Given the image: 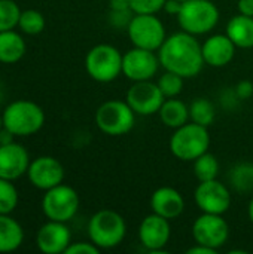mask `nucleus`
<instances>
[{
  "label": "nucleus",
  "instance_id": "9",
  "mask_svg": "<svg viewBox=\"0 0 253 254\" xmlns=\"http://www.w3.org/2000/svg\"><path fill=\"white\" fill-rule=\"evenodd\" d=\"M79 195L78 192L67 186L58 185L49 190H45L42 198V210L48 220L54 222H70L79 210Z\"/></svg>",
  "mask_w": 253,
  "mask_h": 254
},
{
  "label": "nucleus",
  "instance_id": "21",
  "mask_svg": "<svg viewBox=\"0 0 253 254\" xmlns=\"http://www.w3.org/2000/svg\"><path fill=\"white\" fill-rule=\"evenodd\" d=\"M27 51L25 40L15 30H7L0 33V63L15 64L18 63Z\"/></svg>",
  "mask_w": 253,
  "mask_h": 254
},
{
  "label": "nucleus",
  "instance_id": "40",
  "mask_svg": "<svg viewBox=\"0 0 253 254\" xmlns=\"http://www.w3.org/2000/svg\"><path fill=\"white\" fill-rule=\"evenodd\" d=\"M179 1H182V3H183V1H186V0H179Z\"/></svg>",
  "mask_w": 253,
  "mask_h": 254
},
{
  "label": "nucleus",
  "instance_id": "32",
  "mask_svg": "<svg viewBox=\"0 0 253 254\" xmlns=\"http://www.w3.org/2000/svg\"><path fill=\"white\" fill-rule=\"evenodd\" d=\"M100 249L94 243H72L64 254H98Z\"/></svg>",
  "mask_w": 253,
  "mask_h": 254
},
{
  "label": "nucleus",
  "instance_id": "27",
  "mask_svg": "<svg viewBox=\"0 0 253 254\" xmlns=\"http://www.w3.org/2000/svg\"><path fill=\"white\" fill-rule=\"evenodd\" d=\"M21 9L15 0H0V33L15 30L19 22Z\"/></svg>",
  "mask_w": 253,
  "mask_h": 254
},
{
  "label": "nucleus",
  "instance_id": "29",
  "mask_svg": "<svg viewBox=\"0 0 253 254\" xmlns=\"http://www.w3.org/2000/svg\"><path fill=\"white\" fill-rule=\"evenodd\" d=\"M157 83L166 98H174L183 89V77L173 71H167V70L163 76H160Z\"/></svg>",
  "mask_w": 253,
  "mask_h": 254
},
{
  "label": "nucleus",
  "instance_id": "16",
  "mask_svg": "<svg viewBox=\"0 0 253 254\" xmlns=\"http://www.w3.org/2000/svg\"><path fill=\"white\" fill-rule=\"evenodd\" d=\"M30 156L24 146L6 141L0 143V179L16 180L27 174L30 167Z\"/></svg>",
  "mask_w": 253,
  "mask_h": 254
},
{
  "label": "nucleus",
  "instance_id": "37",
  "mask_svg": "<svg viewBox=\"0 0 253 254\" xmlns=\"http://www.w3.org/2000/svg\"><path fill=\"white\" fill-rule=\"evenodd\" d=\"M112 10H131L130 0H110Z\"/></svg>",
  "mask_w": 253,
  "mask_h": 254
},
{
  "label": "nucleus",
  "instance_id": "11",
  "mask_svg": "<svg viewBox=\"0 0 253 254\" xmlns=\"http://www.w3.org/2000/svg\"><path fill=\"white\" fill-rule=\"evenodd\" d=\"M160 65V58L155 51L134 46L122 54V74L131 82L152 80Z\"/></svg>",
  "mask_w": 253,
  "mask_h": 254
},
{
  "label": "nucleus",
  "instance_id": "20",
  "mask_svg": "<svg viewBox=\"0 0 253 254\" xmlns=\"http://www.w3.org/2000/svg\"><path fill=\"white\" fill-rule=\"evenodd\" d=\"M225 34L237 48H253V16H246L242 13L233 16L227 24Z\"/></svg>",
  "mask_w": 253,
  "mask_h": 254
},
{
  "label": "nucleus",
  "instance_id": "36",
  "mask_svg": "<svg viewBox=\"0 0 253 254\" xmlns=\"http://www.w3.org/2000/svg\"><path fill=\"white\" fill-rule=\"evenodd\" d=\"M186 253L188 254H215L216 253V250H213V249H210V247H207V246H203V244H197V243H195V246H194V247H191V249H188V250H186Z\"/></svg>",
  "mask_w": 253,
  "mask_h": 254
},
{
  "label": "nucleus",
  "instance_id": "39",
  "mask_svg": "<svg viewBox=\"0 0 253 254\" xmlns=\"http://www.w3.org/2000/svg\"><path fill=\"white\" fill-rule=\"evenodd\" d=\"M3 129V119H1V116H0V131Z\"/></svg>",
  "mask_w": 253,
  "mask_h": 254
},
{
  "label": "nucleus",
  "instance_id": "18",
  "mask_svg": "<svg viewBox=\"0 0 253 254\" xmlns=\"http://www.w3.org/2000/svg\"><path fill=\"white\" fill-rule=\"evenodd\" d=\"M236 49L237 46L227 34H213L201 43L204 64L216 68L228 65L236 55Z\"/></svg>",
  "mask_w": 253,
  "mask_h": 254
},
{
  "label": "nucleus",
  "instance_id": "3",
  "mask_svg": "<svg viewBox=\"0 0 253 254\" xmlns=\"http://www.w3.org/2000/svg\"><path fill=\"white\" fill-rule=\"evenodd\" d=\"M173 156L183 162H194L198 156L209 152L210 134L207 127L195 122H186L174 129L169 141Z\"/></svg>",
  "mask_w": 253,
  "mask_h": 254
},
{
  "label": "nucleus",
  "instance_id": "2",
  "mask_svg": "<svg viewBox=\"0 0 253 254\" xmlns=\"http://www.w3.org/2000/svg\"><path fill=\"white\" fill-rule=\"evenodd\" d=\"M3 128L12 135L27 137L39 132L45 125L43 109L30 100L12 101L1 115Z\"/></svg>",
  "mask_w": 253,
  "mask_h": 254
},
{
  "label": "nucleus",
  "instance_id": "19",
  "mask_svg": "<svg viewBox=\"0 0 253 254\" xmlns=\"http://www.w3.org/2000/svg\"><path fill=\"white\" fill-rule=\"evenodd\" d=\"M151 210L164 219L174 220L185 211V199L174 188L163 186L152 193Z\"/></svg>",
  "mask_w": 253,
  "mask_h": 254
},
{
  "label": "nucleus",
  "instance_id": "6",
  "mask_svg": "<svg viewBox=\"0 0 253 254\" xmlns=\"http://www.w3.org/2000/svg\"><path fill=\"white\" fill-rule=\"evenodd\" d=\"M85 70L91 79L100 83L113 82L122 74V54L112 45H95L85 57Z\"/></svg>",
  "mask_w": 253,
  "mask_h": 254
},
{
  "label": "nucleus",
  "instance_id": "23",
  "mask_svg": "<svg viewBox=\"0 0 253 254\" xmlns=\"http://www.w3.org/2000/svg\"><path fill=\"white\" fill-rule=\"evenodd\" d=\"M160 119L161 122L171 129H176L186 122H189V106H186L183 101L174 98H166L160 112Z\"/></svg>",
  "mask_w": 253,
  "mask_h": 254
},
{
  "label": "nucleus",
  "instance_id": "8",
  "mask_svg": "<svg viewBox=\"0 0 253 254\" xmlns=\"http://www.w3.org/2000/svg\"><path fill=\"white\" fill-rule=\"evenodd\" d=\"M136 122V113L127 101H104L95 112V124L98 129L107 135L118 137L130 132Z\"/></svg>",
  "mask_w": 253,
  "mask_h": 254
},
{
  "label": "nucleus",
  "instance_id": "30",
  "mask_svg": "<svg viewBox=\"0 0 253 254\" xmlns=\"http://www.w3.org/2000/svg\"><path fill=\"white\" fill-rule=\"evenodd\" d=\"M231 180L233 185L236 186V189H242V190H248L253 186V167L252 165H239L233 170L231 174Z\"/></svg>",
  "mask_w": 253,
  "mask_h": 254
},
{
  "label": "nucleus",
  "instance_id": "12",
  "mask_svg": "<svg viewBox=\"0 0 253 254\" xmlns=\"http://www.w3.org/2000/svg\"><path fill=\"white\" fill-rule=\"evenodd\" d=\"M166 97L161 92L158 83L152 80L133 82L128 88L125 101L133 109L136 115L140 116H152L160 112Z\"/></svg>",
  "mask_w": 253,
  "mask_h": 254
},
{
  "label": "nucleus",
  "instance_id": "15",
  "mask_svg": "<svg viewBox=\"0 0 253 254\" xmlns=\"http://www.w3.org/2000/svg\"><path fill=\"white\" fill-rule=\"evenodd\" d=\"M27 176L34 188L49 190L63 183L64 167L54 156H39L30 162Z\"/></svg>",
  "mask_w": 253,
  "mask_h": 254
},
{
  "label": "nucleus",
  "instance_id": "24",
  "mask_svg": "<svg viewBox=\"0 0 253 254\" xmlns=\"http://www.w3.org/2000/svg\"><path fill=\"white\" fill-rule=\"evenodd\" d=\"M189 119L198 125L210 127L216 119V109L215 104L209 98H195L189 104Z\"/></svg>",
  "mask_w": 253,
  "mask_h": 254
},
{
  "label": "nucleus",
  "instance_id": "22",
  "mask_svg": "<svg viewBox=\"0 0 253 254\" xmlns=\"http://www.w3.org/2000/svg\"><path fill=\"white\" fill-rule=\"evenodd\" d=\"M24 241L22 226L9 214H0V253H10Z\"/></svg>",
  "mask_w": 253,
  "mask_h": 254
},
{
  "label": "nucleus",
  "instance_id": "25",
  "mask_svg": "<svg viewBox=\"0 0 253 254\" xmlns=\"http://www.w3.org/2000/svg\"><path fill=\"white\" fill-rule=\"evenodd\" d=\"M194 174L198 182L213 180L219 174V162L215 155L206 152L194 161Z\"/></svg>",
  "mask_w": 253,
  "mask_h": 254
},
{
  "label": "nucleus",
  "instance_id": "1",
  "mask_svg": "<svg viewBox=\"0 0 253 254\" xmlns=\"http://www.w3.org/2000/svg\"><path fill=\"white\" fill-rule=\"evenodd\" d=\"M157 54L161 67L182 76L183 79L195 77L204 65L201 43L194 34L183 30L167 36Z\"/></svg>",
  "mask_w": 253,
  "mask_h": 254
},
{
  "label": "nucleus",
  "instance_id": "31",
  "mask_svg": "<svg viewBox=\"0 0 253 254\" xmlns=\"http://www.w3.org/2000/svg\"><path fill=\"white\" fill-rule=\"evenodd\" d=\"M167 0H130L133 13H158L164 9Z\"/></svg>",
  "mask_w": 253,
  "mask_h": 254
},
{
  "label": "nucleus",
  "instance_id": "28",
  "mask_svg": "<svg viewBox=\"0 0 253 254\" xmlns=\"http://www.w3.org/2000/svg\"><path fill=\"white\" fill-rule=\"evenodd\" d=\"M19 201V195L12 180L0 179V214H10Z\"/></svg>",
  "mask_w": 253,
  "mask_h": 254
},
{
  "label": "nucleus",
  "instance_id": "35",
  "mask_svg": "<svg viewBox=\"0 0 253 254\" xmlns=\"http://www.w3.org/2000/svg\"><path fill=\"white\" fill-rule=\"evenodd\" d=\"M237 9H239V13L242 15L253 16V0H239Z\"/></svg>",
  "mask_w": 253,
  "mask_h": 254
},
{
  "label": "nucleus",
  "instance_id": "34",
  "mask_svg": "<svg viewBox=\"0 0 253 254\" xmlns=\"http://www.w3.org/2000/svg\"><path fill=\"white\" fill-rule=\"evenodd\" d=\"M182 1L179 0H167L166 4H164V10L169 13V15H173V16H177L180 9H182Z\"/></svg>",
  "mask_w": 253,
  "mask_h": 254
},
{
  "label": "nucleus",
  "instance_id": "38",
  "mask_svg": "<svg viewBox=\"0 0 253 254\" xmlns=\"http://www.w3.org/2000/svg\"><path fill=\"white\" fill-rule=\"evenodd\" d=\"M248 216H249V220L253 223V198L249 202V207H248Z\"/></svg>",
  "mask_w": 253,
  "mask_h": 254
},
{
  "label": "nucleus",
  "instance_id": "4",
  "mask_svg": "<svg viewBox=\"0 0 253 254\" xmlns=\"http://www.w3.org/2000/svg\"><path fill=\"white\" fill-rule=\"evenodd\" d=\"M127 235L125 219L113 210H100L88 222V237L100 250L118 247Z\"/></svg>",
  "mask_w": 253,
  "mask_h": 254
},
{
  "label": "nucleus",
  "instance_id": "10",
  "mask_svg": "<svg viewBox=\"0 0 253 254\" xmlns=\"http://www.w3.org/2000/svg\"><path fill=\"white\" fill-rule=\"evenodd\" d=\"M192 238L197 244L207 246L218 252L228 243L230 225L222 214L203 213L192 223Z\"/></svg>",
  "mask_w": 253,
  "mask_h": 254
},
{
  "label": "nucleus",
  "instance_id": "17",
  "mask_svg": "<svg viewBox=\"0 0 253 254\" xmlns=\"http://www.w3.org/2000/svg\"><path fill=\"white\" fill-rule=\"evenodd\" d=\"M72 244V232L69 226L63 222L49 220L36 234V246L45 254L66 253L67 247Z\"/></svg>",
  "mask_w": 253,
  "mask_h": 254
},
{
  "label": "nucleus",
  "instance_id": "26",
  "mask_svg": "<svg viewBox=\"0 0 253 254\" xmlns=\"http://www.w3.org/2000/svg\"><path fill=\"white\" fill-rule=\"evenodd\" d=\"M45 24H46V21H45V16L42 12H39L36 9H25L21 12L18 27L22 33L34 36V34H39L43 31Z\"/></svg>",
  "mask_w": 253,
  "mask_h": 254
},
{
  "label": "nucleus",
  "instance_id": "14",
  "mask_svg": "<svg viewBox=\"0 0 253 254\" xmlns=\"http://www.w3.org/2000/svg\"><path fill=\"white\" fill-rule=\"evenodd\" d=\"M137 234L140 244L149 253H163L171 237L170 220L152 213L140 222Z\"/></svg>",
  "mask_w": 253,
  "mask_h": 254
},
{
  "label": "nucleus",
  "instance_id": "13",
  "mask_svg": "<svg viewBox=\"0 0 253 254\" xmlns=\"http://www.w3.org/2000/svg\"><path fill=\"white\" fill-rule=\"evenodd\" d=\"M194 201L201 213L224 216L231 207V193L224 183L213 179L198 183L194 192Z\"/></svg>",
  "mask_w": 253,
  "mask_h": 254
},
{
  "label": "nucleus",
  "instance_id": "7",
  "mask_svg": "<svg viewBox=\"0 0 253 254\" xmlns=\"http://www.w3.org/2000/svg\"><path fill=\"white\" fill-rule=\"evenodd\" d=\"M127 34L133 46L155 52L167 39L166 27L157 13H134L127 25Z\"/></svg>",
  "mask_w": 253,
  "mask_h": 254
},
{
  "label": "nucleus",
  "instance_id": "5",
  "mask_svg": "<svg viewBox=\"0 0 253 254\" xmlns=\"http://www.w3.org/2000/svg\"><path fill=\"white\" fill-rule=\"evenodd\" d=\"M219 16V9L212 0H186L176 18L183 31L201 36L218 25Z\"/></svg>",
  "mask_w": 253,
  "mask_h": 254
},
{
  "label": "nucleus",
  "instance_id": "33",
  "mask_svg": "<svg viewBox=\"0 0 253 254\" xmlns=\"http://www.w3.org/2000/svg\"><path fill=\"white\" fill-rule=\"evenodd\" d=\"M253 94V83L251 80H242L236 85V95L242 100L251 98Z\"/></svg>",
  "mask_w": 253,
  "mask_h": 254
}]
</instances>
